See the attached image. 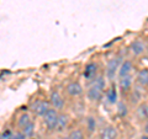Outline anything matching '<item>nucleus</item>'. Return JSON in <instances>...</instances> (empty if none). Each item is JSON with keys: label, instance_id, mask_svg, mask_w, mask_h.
Here are the masks:
<instances>
[{"label": "nucleus", "instance_id": "obj_25", "mask_svg": "<svg viewBox=\"0 0 148 139\" xmlns=\"http://www.w3.org/2000/svg\"><path fill=\"white\" fill-rule=\"evenodd\" d=\"M0 139H1V138H0Z\"/></svg>", "mask_w": 148, "mask_h": 139}, {"label": "nucleus", "instance_id": "obj_7", "mask_svg": "<svg viewBox=\"0 0 148 139\" xmlns=\"http://www.w3.org/2000/svg\"><path fill=\"white\" fill-rule=\"evenodd\" d=\"M128 50L133 57H141L147 52V43L141 38L133 40L128 46Z\"/></svg>", "mask_w": 148, "mask_h": 139}, {"label": "nucleus", "instance_id": "obj_16", "mask_svg": "<svg viewBox=\"0 0 148 139\" xmlns=\"http://www.w3.org/2000/svg\"><path fill=\"white\" fill-rule=\"evenodd\" d=\"M116 113L119 117L121 118H125L126 116L128 114V106L126 102H123V101H117L116 104Z\"/></svg>", "mask_w": 148, "mask_h": 139}, {"label": "nucleus", "instance_id": "obj_9", "mask_svg": "<svg viewBox=\"0 0 148 139\" xmlns=\"http://www.w3.org/2000/svg\"><path fill=\"white\" fill-rule=\"evenodd\" d=\"M99 75V67L95 62L88 63L84 67V72H83V76L85 78V80L91 81Z\"/></svg>", "mask_w": 148, "mask_h": 139}, {"label": "nucleus", "instance_id": "obj_13", "mask_svg": "<svg viewBox=\"0 0 148 139\" xmlns=\"http://www.w3.org/2000/svg\"><path fill=\"white\" fill-rule=\"evenodd\" d=\"M104 99L106 100V102L109 105H116L119 101V91L117 87L115 84H111V86L109 89H106L105 91V97Z\"/></svg>", "mask_w": 148, "mask_h": 139}, {"label": "nucleus", "instance_id": "obj_20", "mask_svg": "<svg viewBox=\"0 0 148 139\" xmlns=\"http://www.w3.org/2000/svg\"><path fill=\"white\" fill-rule=\"evenodd\" d=\"M20 131L25 134V136L27 137V138H31V137H34L35 136V131H36V124H35V122L32 121V122H30L27 126H25L22 129H20Z\"/></svg>", "mask_w": 148, "mask_h": 139}, {"label": "nucleus", "instance_id": "obj_2", "mask_svg": "<svg viewBox=\"0 0 148 139\" xmlns=\"http://www.w3.org/2000/svg\"><path fill=\"white\" fill-rule=\"evenodd\" d=\"M122 61L123 59L120 55H114L112 58H110L108 61V63L105 65V78L109 81L112 82L117 78V73H119V69H120Z\"/></svg>", "mask_w": 148, "mask_h": 139}, {"label": "nucleus", "instance_id": "obj_8", "mask_svg": "<svg viewBox=\"0 0 148 139\" xmlns=\"http://www.w3.org/2000/svg\"><path fill=\"white\" fill-rule=\"evenodd\" d=\"M48 99H49L48 101L51 102V106H52L53 108L58 110L59 112H61V111H63L64 107H66V100H64L63 95H62L58 90L51 91V94H49V97H48Z\"/></svg>", "mask_w": 148, "mask_h": 139}, {"label": "nucleus", "instance_id": "obj_11", "mask_svg": "<svg viewBox=\"0 0 148 139\" xmlns=\"http://www.w3.org/2000/svg\"><path fill=\"white\" fill-rule=\"evenodd\" d=\"M100 139H117L119 138V131L114 124H108L105 126L99 133Z\"/></svg>", "mask_w": 148, "mask_h": 139}, {"label": "nucleus", "instance_id": "obj_3", "mask_svg": "<svg viewBox=\"0 0 148 139\" xmlns=\"http://www.w3.org/2000/svg\"><path fill=\"white\" fill-rule=\"evenodd\" d=\"M58 117H59V111L53 108V107H51L48 110V112L42 117V122H43L45 127L48 132H56Z\"/></svg>", "mask_w": 148, "mask_h": 139}, {"label": "nucleus", "instance_id": "obj_10", "mask_svg": "<svg viewBox=\"0 0 148 139\" xmlns=\"http://www.w3.org/2000/svg\"><path fill=\"white\" fill-rule=\"evenodd\" d=\"M135 114H136L137 121H140L142 123L147 122L148 121V102L141 101V102L136 106Z\"/></svg>", "mask_w": 148, "mask_h": 139}, {"label": "nucleus", "instance_id": "obj_12", "mask_svg": "<svg viewBox=\"0 0 148 139\" xmlns=\"http://www.w3.org/2000/svg\"><path fill=\"white\" fill-rule=\"evenodd\" d=\"M69 124H71V117H69V114L64 113L63 111H61V112H59V117H58L56 132L57 133H63L64 131H67L68 129Z\"/></svg>", "mask_w": 148, "mask_h": 139}, {"label": "nucleus", "instance_id": "obj_17", "mask_svg": "<svg viewBox=\"0 0 148 139\" xmlns=\"http://www.w3.org/2000/svg\"><path fill=\"white\" fill-rule=\"evenodd\" d=\"M85 128L89 133H94L98 128V124H96V118L94 116H88L85 119Z\"/></svg>", "mask_w": 148, "mask_h": 139}, {"label": "nucleus", "instance_id": "obj_1", "mask_svg": "<svg viewBox=\"0 0 148 139\" xmlns=\"http://www.w3.org/2000/svg\"><path fill=\"white\" fill-rule=\"evenodd\" d=\"M106 80L105 75H99L96 76L94 80L89 81L86 90H85V96L86 99L92 104H99L104 100L105 97V91H106Z\"/></svg>", "mask_w": 148, "mask_h": 139}, {"label": "nucleus", "instance_id": "obj_4", "mask_svg": "<svg viewBox=\"0 0 148 139\" xmlns=\"http://www.w3.org/2000/svg\"><path fill=\"white\" fill-rule=\"evenodd\" d=\"M51 107H52V106H51L49 101L43 100V99H38V100H35L34 102L31 104L30 111L36 116V117H41V118H42L43 116L48 112V110Z\"/></svg>", "mask_w": 148, "mask_h": 139}, {"label": "nucleus", "instance_id": "obj_24", "mask_svg": "<svg viewBox=\"0 0 148 139\" xmlns=\"http://www.w3.org/2000/svg\"><path fill=\"white\" fill-rule=\"evenodd\" d=\"M45 139H48V138H45Z\"/></svg>", "mask_w": 148, "mask_h": 139}, {"label": "nucleus", "instance_id": "obj_14", "mask_svg": "<svg viewBox=\"0 0 148 139\" xmlns=\"http://www.w3.org/2000/svg\"><path fill=\"white\" fill-rule=\"evenodd\" d=\"M135 81L140 87H143V89L148 87V68H142L137 70L135 75Z\"/></svg>", "mask_w": 148, "mask_h": 139}, {"label": "nucleus", "instance_id": "obj_19", "mask_svg": "<svg viewBox=\"0 0 148 139\" xmlns=\"http://www.w3.org/2000/svg\"><path fill=\"white\" fill-rule=\"evenodd\" d=\"M69 139H85V133L82 128H73L67 134Z\"/></svg>", "mask_w": 148, "mask_h": 139}, {"label": "nucleus", "instance_id": "obj_5", "mask_svg": "<svg viewBox=\"0 0 148 139\" xmlns=\"http://www.w3.org/2000/svg\"><path fill=\"white\" fill-rule=\"evenodd\" d=\"M66 90V94L69 97H73V99H77V97H80L83 94H84V87L80 84V81L78 80H72L69 81L68 84L64 87Z\"/></svg>", "mask_w": 148, "mask_h": 139}, {"label": "nucleus", "instance_id": "obj_6", "mask_svg": "<svg viewBox=\"0 0 148 139\" xmlns=\"http://www.w3.org/2000/svg\"><path fill=\"white\" fill-rule=\"evenodd\" d=\"M117 87L120 92L122 95H128L131 90L133 89V82H135V76L132 75H127V76H122V78H117Z\"/></svg>", "mask_w": 148, "mask_h": 139}, {"label": "nucleus", "instance_id": "obj_23", "mask_svg": "<svg viewBox=\"0 0 148 139\" xmlns=\"http://www.w3.org/2000/svg\"><path fill=\"white\" fill-rule=\"evenodd\" d=\"M61 139H69V138H68V136H64V137H62Z\"/></svg>", "mask_w": 148, "mask_h": 139}, {"label": "nucleus", "instance_id": "obj_15", "mask_svg": "<svg viewBox=\"0 0 148 139\" xmlns=\"http://www.w3.org/2000/svg\"><path fill=\"white\" fill-rule=\"evenodd\" d=\"M133 69H135V65L131 59H125L122 61L121 65H120L119 69V73H117V78H122V76H127V75H131Z\"/></svg>", "mask_w": 148, "mask_h": 139}, {"label": "nucleus", "instance_id": "obj_21", "mask_svg": "<svg viewBox=\"0 0 148 139\" xmlns=\"http://www.w3.org/2000/svg\"><path fill=\"white\" fill-rule=\"evenodd\" d=\"M1 139H27V137H26L21 131H18V132H15V133H12V132H6V133L1 137Z\"/></svg>", "mask_w": 148, "mask_h": 139}, {"label": "nucleus", "instance_id": "obj_18", "mask_svg": "<svg viewBox=\"0 0 148 139\" xmlns=\"http://www.w3.org/2000/svg\"><path fill=\"white\" fill-rule=\"evenodd\" d=\"M30 122H32V118H31V114L30 113H21L17 118V127L18 129H22L25 126H27Z\"/></svg>", "mask_w": 148, "mask_h": 139}, {"label": "nucleus", "instance_id": "obj_22", "mask_svg": "<svg viewBox=\"0 0 148 139\" xmlns=\"http://www.w3.org/2000/svg\"><path fill=\"white\" fill-rule=\"evenodd\" d=\"M143 133H145L146 136H148V121L143 123Z\"/></svg>", "mask_w": 148, "mask_h": 139}]
</instances>
